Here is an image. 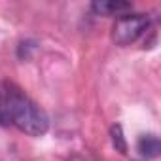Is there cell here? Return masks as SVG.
<instances>
[{"mask_svg": "<svg viewBox=\"0 0 161 161\" xmlns=\"http://www.w3.org/2000/svg\"><path fill=\"white\" fill-rule=\"evenodd\" d=\"M150 29V17L146 14H123L112 27V40L118 46L135 44Z\"/></svg>", "mask_w": 161, "mask_h": 161, "instance_id": "2", "label": "cell"}, {"mask_svg": "<svg viewBox=\"0 0 161 161\" xmlns=\"http://www.w3.org/2000/svg\"><path fill=\"white\" fill-rule=\"evenodd\" d=\"M0 89H2V95L6 99L10 125L17 127L19 131L31 136H42L47 133L49 129L47 114L34 101H31L12 84H0Z\"/></svg>", "mask_w": 161, "mask_h": 161, "instance_id": "1", "label": "cell"}, {"mask_svg": "<svg viewBox=\"0 0 161 161\" xmlns=\"http://www.w3.org/2000/svg\"><path fill=\"white\" fill-rule=\"evenodd\" d=\"M136 148H138V152H140L144 157L153 159V157H157V155H159L161 144H159V138H157L155 135H144V136H140V138H138Z\"/></svg>", "mask_w": 161, "mask_h": 161, "instance_id": "4", "label": "cell"}, {"mask_svg": "<svg viewBox=\"0 0 161 161\" xmlns=\"http://www.w3.org/2000/svg\"><path fill=\"white\" fill-rule=\"evenodd\" d=\"M112 142H114V148H116L118 152H121V153L127 152V142H125L121 125H114V127H112Z\"/></svg>", "mask_w": 161, "mask_h": 161, "instance_id": "5", "label": "cell"}, {"mask_svg": "<svg viewBox=\"0 0 161 161\" xmlns=\"http://www.w3.org/2000/svg\"><path fill=\"white\" fill-rule=\"evenodd\" d=\"M0 125H10V118H8V106H6V99L0 89Z\"/></svg>", "mask_w": 161, "mask_h": 161, "instance_id": "6", "label": "cell"}, {"mask_svg": "<svg viewBox=\"0 0 161 161\" xmlns=\"http://www.w3.org/2000/svg\"><path fill=\"white\" fill-rule=\"evenodd\" d=\"M91 10L99 15H123L131 10L129 2H118V0H97L91 4Z\"/></svg>", "mask_w": 161, "mask_h": 161, "instance_id": "3", "label": "cell"}]
</instances>
